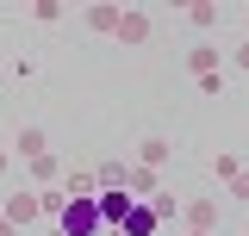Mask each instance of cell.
<instances>
[{
  "mask_svg": "<svg viewBox=\"0 0 249 236\" xmlns=\"http://www.w3.org/2000/svg\"><path fill=\"white\" fill-rule=\"evenodd\" d=\"M231 68H243V75H249V37L237 44V50H231Z\"/></svg>",
  "mask_w": 249,
  "mask_h": 236,
  "instance_id": "16",
  "label": "cell"
},
{
  "mask_svg": "<svg viewBox=\"0 0 249 236\" xmlns=\"http://www.w3.org/2000/svg\"><path fill=\"white\" fill-rule=\"evenodd\" d=\"M150 31H156V19L143 13V6H124V19H119V44H124V50L150 44Z\"/></svg>",
  "mask_w": 249,
  "mask_h": 236,
  "instance_id": "6",
  "label": "cell"
},
{
  "mask_svg": "<svg viewBox=\"0 0 249 236\" xmlns=\"http://www.w3.org/2000/svg\"><path fill=\"white\" fill-rule=\"evenodd\" d=\"M6 168H13V149H6V143H0V174H6Z\"/></svg>",
  "mask_w": 249,
  "mask_h": 236,
  "instance_id": "17",
  "label": "cell"
},
{
  "mask_svg": "<svg viewBox=\"0 0 249 236\" xmlns=\"http://www.w3.org/2000/svg\"><path fill=\"white\" fill-rule=\"evenodd\" d=\"M56 180H62V162H56V155H44V162H31V168H25V186H37V193L56 186Z\"/></svg>",
  "mask_w": 249,
  "mask_h": 236,
  "instance_id": "10",
  "label": "cell"
},
{
  "mask_svg": "<svg viewBox=\"0 0 249 236\" xmlns=\"http://www.w3.org/2000/svg\"><path fill=\"white\" fill-rule=\"evenodd\" d=\"M150 211H156V218H162V224H168V218H181V199H175V193L162 186V193H156V199H150Z\"/></svg>",
  "mask_w": 249,
  "mask_h": 236,
  "instance_id": "13",
  "label": "cell"
},
{
  "mask_svg": "<svg viewBox=\"0 0 249 236\" xmlns=\"http://www.w3.org/2000/svg\"><path fill=\"white\" fill-rule=\"evenodd\" d=\"M6 149H13V162H25V168H31V162L50 155V137H44V124H31V118H25V124L13 131V143H6Z\"/></svg>",
  "mask_w": 249,
  "mask_h": 236,
  "instance_id": "3",
  "label": "cell"
},
{
  "mask_svg": "<svg viewBox=\"0 0 249 236\" xmlns=\"http://www.w3.org/2000/svg\"><path fill=\"white\" fill-rule=\"evenodd\" d=\"M181 19L193 31H218L224 25V6H218V0H193V6H181Z\"/></svg>",
  "mask_w": 249,
  "mask_h": 236,
  "instance_id": "9",
  "label": "cell"
},
{
  "mask_svg": "<svg viewBox=\"0 0 249 236\" xmlns=\"http://www.w3.org/2000/svg\"><path fill=\"white\" fill-rule=\"evenodd\" d=\"M231 199H237V205H249V162H243V174L231 180Z\"/></svg>",
  "mask_w": 249,
  "mask_h": 236,
  "instance_id": "15",
  "label": "cell"
},
{
  "mask_svg": "<svg viewBox=\"0 0 249 236\" xmlns=\"http://www.w3.org/2000/svg\"><path fill=\"white\" fill-rule=\"evenodd\" d=\"M137 168H150V174H162L168 162H175V137H162V131H150L143 143H137V155H131Z\"/></svg>",
  "mask_w": 249,
  "mask_h": 236,
  "instance_id": "5",
  "label": "cell"
},
{
  "mask_svg": "<svg viewBox=\"0 0 249 236\" xmlns=\"http://www.w3.org/2000/svg\"><path fill=\"white\" fill-rule=\"evenodd\" d=\"M212 174H218V180H237V174H243V155H231V149L212 155Z\"/></svg>",
  "mask_w": 249,
  "mask_h": 236,
  "instance_id": "12",
  "label": "cell"
},
{
  "mask_svg": "<svg viewBox=\"0 0 249 236\" xmlns=\"http://www.w3.org/2000/svg\"><path fill=\"white\" fill-rule=\"evenodd\" d=\"M137 211V199H131V186H119V193H100V218H106V230H119L124 218Z\"/></svg>",
  "mask_w": 249,
  "mask_h": 236,
  "instance_id": "8",
  "label": "cell"
},
{
  "mask_svg": "<svg viewBox=\"0 0 249 236\" xmlns=\"http://www.w3.org/2000/svg\"><path fill=\"white\" fill-rule=\"evenodd\" d=\"M218 224H224V199H218V193H193V199H181V230L218 236Z\"/></svg>",
  "mask_w": 249,
  "mask_h": 236,
  "instance_id": "1",
  "label": "cell"
},
{
  "mask_svg": "<svg viewBox=\"0 0 249 236\" xmlns=\"http://www.w3.org/2000/svg\"><path fill=\"white\" fill-rule=\"evenodd\" d=\"M181 236H199V230H181Z\"/></svg>",
  "mask_w": 249,
  "mask_h": 236,
  "instance_id": "19",
  "label": "cell"
},
{
  "mask_svg": "<svg viewBox=\"0 0 249 236\" xmlns=\"http://www.w3.org/2000/svg\"><path fill=\"white\" fill-rule=\"evenodd\" d=\"M6 75H13V81H25V87H31V81H37V56H13V62H6Z\"/></svg>",
  "mask_w": 249,
  "mask_h": 236,
  "instance_id": "14",
  "label": "cell"
},
{
  "mask_svg": "<svg viewBox=\"0 0 249 236\" xmlns=\"http://www.w3.org/2000/svg\"><path fill=\"white\" fill-rule=\"evenodd\" d=\"M181 68H187V75H193V81H206V75H224V50H218V44H206V37H199V44H187V56H181Z\"/></svg>",
  "mask_w": 249,
  "mask_h": 236,
  "instance_id": "4",
  "label": "cell"
},
{
  "mask_svg": "<svg viewBox=\"0 0 249 236\" xmlns=\"http://www.w3.org/2000/svg\"><path fill=\"white\" fill-rule=\"evenodd\" d=\"M25 19H31V25H62V19H69V6H62V0H31Z\"/></svg>",
  "mask_w": 249,
  "mask_h": 236,
  "instance_id": "11",
  "label": "cell"
},
{
  "mask_svg": "<svg viewBox=\"0 0 249 236\" xmlns=\"http://www.w3.org/2000/svg\"><path fill=\"white\" fill-rule=\"evenodd\" d=\"M119 19H124V6H112V0H93L88 13H81V25L100 31V37H119Z\"/></svg>",
  "mask_w": 249,
  "mask_h": 236,
  "instance_id": "7",
  "label": "cell"
},
{
  "mask_svg": "<svg viewBox=\"0 0 249 236\" xmlns=\"http://www.w3.org/2000/svg\"><path fill=\"white\" fill-rule=\"evenodd\" d=\"M0 218H6L13 230H37V224H44V199H37V186H13V193L0 199Z\"/></svg>",
  "mask_w": 249,
  "mask_h": 236,
  "instance_id": "2",
  "label": "cell"
},
{
  "mask_svg": "<svg viewBox=\"0 0 249 236\" xmlns=\"http://www.w3.org/2000/svg\"><path fill=\"white\" fill-rule=\"evenodd\" d=\"M0 236H25V230H13V224H6V218H0Z\"/></svg>",
  "mask_w": 249,
  "mask_h": 236,
  "instance_id": "18",
  "label": "cell"
}]
</instances>
